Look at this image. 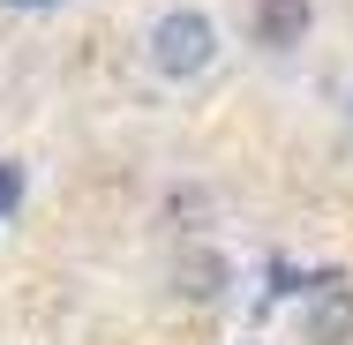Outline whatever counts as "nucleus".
Listing matches in <instances>:
<instances>
[{"mask_svg":"<svg viewBox=\"0 0 353 345\" xmlns=\"http://www.w3.org/2000/svg\"><path fill=\"white\" fill-rule=\"evenodd\" d=\"M143 61L158 83H196L218 61V23L203 8H158L150 30H143Z\"/></svg>","mask_w":353,"mask_h":345,"instance_id":"obj_1","label":"nucleus"},{"mask_svg":"<svg viewBox=\"0 0 353 345\" xmlns=\"http://www.w3.org/2000/svg\"><path fill=\"white\" fill-rule=\"evenodd\" d=\"M301 345H353V285L339 271L308 278V315H301Z\"/></svg>","mask_w":353,"mask_h":345,"instance_id":"obj_2","label":"nucleus"},{"mask_svg":"<svg viewBox=\"0 0 353 345\" xmlns=\"http://www.w3.org/2000/svg\"><path fill=\"white\" fill-rule=\"evenodd\" d=\"M308 30H316V0H256L248 8V45H263V53L308 45Z\"/></svg>","mask_w":353,"mask_h":345,"instance_id":"obj_3","label":"nucleus"},{"mask_svg":"<svg viewBox=\"0 0 353 345\" xmlns=\"http://www.w3.org/2000/svg\"><path fill=\"white\" fill-rule=\"evenodd\" d=\"M181 293H196V300L225 293V255H211V248H188V255H181Z\"/></svg>","mask_w":353,"mask_h":345,"instance_id":"obj_4","label":"nucleus"},{"mask_svg":"<svg viewBox=\"0 0 353 345\" xmlns=\"http://www.w3.org/2000/svg\"><path fill=\"white\" fill-rule=\"evenodd\" d=\"M15 203H23V165L8 158V165H0V210H15Z\"/></svg>","mask_w":353,"mask_h":345,"instance_id":"obj_5","label":"nucleus"},{"mask_svg":"<svg viewBox=\"0 0 353 345\" xmlns=\"http://www.w3.org/2000/svg\"><path fill=\"white\" fill-rule=\"evenodd\" d=\"M346 113H353V98H346Z\"/></svg>","mask_w":353,"mask_h":345,"instance_id":"obj_6","label":"nucleus"}]
</instances>
